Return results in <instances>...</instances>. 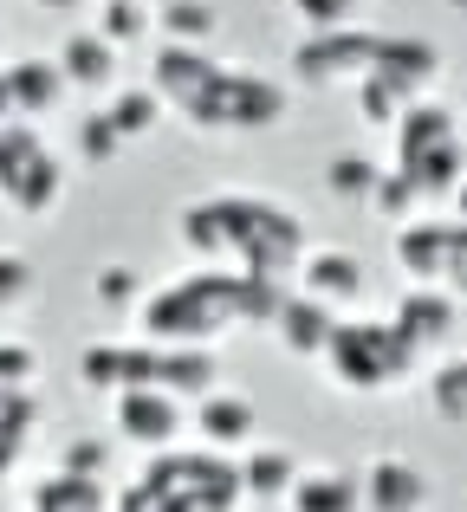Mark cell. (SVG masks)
<instances>
[{"label": "cell", "mask_w": 467, "mask_h": 512, "mask_svg": "<svg viewBox=\"0 0 467 512\" xmlns=\"http://www.w3.org/2000/svg\"><path fill=\"white\" fill-rule=\"evenodd\" d=\"M182 240L208 260H234L266 279H292L305 260V221L253 195H215L182 208Z\"/></svg>", "instance_id": "obj_1"}, {"label": "cell", "mask_w": 467, "mask_h": 512, "mask_svg": "<svg viewBox=\"0 0 467 512\" xmlns=\"http://www.w3.org/2000/svg\"><path fill=\"white\" fill-rule=\"evenodd\" d=\"M240 493V467L221 461V448L208 454H169L117 500V512H234Z\"/></svg>", "instance_id": "obj_2"}, {"label": "cell", "mask_w": 467, "mask_h": 512, "mask_svg": "<svg viewBox=\"0 0 467 512\" xmlns=\"http://www.w3.org/2000/svg\"><path fill=\"white\" fill-rule=\"evenodd\" d=\"M325 363H331V383H344V389H396L422 363V344L396 318L390 325H370V318L344 325L338 318V331L325 344Z\"/></svg>", "instance_id": "obj_3"}, {"label": "cell", "mask_w": 467, "mask_h": 512, "mask_svg": "<svg viewBox=\"0 0 467 512\" xmlns=\"http://www.w3.org/2000/svg\"><path fill=\"white\" fill-rule=\"evenodd\" d=\"M0 195H7V208H20V214H52L59 195H65L59 156L39 143V130L26 124V117L0 124Z\"/></svg>", "instance_id": "obj_4"}, {"label": "cell", "mask_w": 467, "mask_h": 512, "mask_svg": "<svg viewBox=\"0 0 467 512\" xmlns=\"http://www.w3.org/2000/svg\"><path fill=\"white\" fill-rule=\"evenodd\" d=\"M279 117H286V91L266 72H228V65H221L215 85L189 104L195 130H273Z\"/></svg>", "instance_id": "obj_5"}, {"label": "cell", "mask_w": 467, "mask_h": 512, "mask_svg": "<svg viewBox=\"0 0 467 512\" xmlns=\"http://www.w3.org/2000/svg\"><path fill=\"white\" fill-rule=\"evenodd\" d=\"M377 65V33L364 26H325V33H305L292 52V72L312 78V85H357V78Z\"/></svg>", "instance_id": "obj_6"}, {"label": "cell", "mask_w": 467, "mask_h": 512, "mask_svg": "<svg viewBox=\"0 0 467 512\" xmlns=\"http://www.w3.org/2000/svg\"><path fill=\"white\" fill-rule=\"evenodd\" d=\"M117 435L137 441V448L163 454L182 441V402L176 389L163 383H137V389H117Z\"/></svg>", "instance_id": "obj_7"}, {"label": "cell", "mask_w": 467, "mask_h": 512, "mask_svg": "<svg viewBox=\"0 0 467 512\" xmlns=\"http://www.w3.org/2000/svg\"><path fill=\"white\" fill-rule=\"evenodd\" d=\"M221 65L208 59V46H182V39H163V52L150 59V85L163 104H176V111H189L195 98H202L208 85H215Z\"/></svg>", "instance_id": "obj_8"}, {"label": "cell", "mask_w": 467, "mask_h": 512, "mask_svg": "<svg viewBox=\"0 0 467 512\" xmlns=\"http://www.w3.org/2000/svg\"><path fill=\"white\" fill-rule=\"evenodd\" d=\"M331 331H338V305L312 299V292H305V286L279 299V312H273V338L286 344L292 357H325Z\"/></svg>", "instance_id": "obj_9"}, {"label": "cell", "mask_w": 467, "mask_h": 512, "mask_svg": "<svg viewBox=\"0 0 467 512\" xmlns=\"http://www.w3.org/2000/svg\"><path fill=\"white\" fill-rule=\"evenodd\" d=\"M195 435L208 441V448H247L253 435H260V409H253L240 389H208L202 402H195Z\"/></svg>", "instance_id": "obj_10"}, {"label": "cell", "mask_w": 467, "mask_h": 512, "mask_svg": "<svg viewBox=\"0 0 467 512\" xmlns=\"http://www.w3.org/2000/svg\"><path fill=\"white\" fill-rule=\"evenodd\" d=\"M429 474H422L416 461H377L364 474V512H429Z\"/></svg>", "instance_id": "obj_11"}, {"label": "cell", "mask_w": 467, "mask_h": 512, "mask_svg": "<svg viewBox=\"0 0 467 512\" xmlns=\"http://www.w3.org/2000/svg\"><path fill=\"white\" fill-rule=\"evenodd\" d=\"M299 286L312 292V299H325V305H357L370 279H364V260H357V253L325 247V253H305L299 260Z\"/></svg>", "instance_id": "obj_12"}, {"label": "cell", "mask_w": 467, "mask_h": 512, "mask_svg": "<svg viewBox=\"0 0 467 512\" xmlns=\"http://www.w3.org/2000/svg\"><path fill=\"white\" fill-rule=\"evenodd\" d=\"M7 91H13V111L26 117V124H39V117H52L65 104V72H59V59H20V65H7Z\"/></svg>", "instance_id": "obj_13"}, {"label": "cell", "mask_w": 467, "mask_h": 512, "mask_svg": "<svg viewBox=\"0 0 467 512\" xmlns=\"http://www.w3.org/2000/svg\"><path fill=\"white\" fill-rule=\"evenodd\" d=\"M156 383L202 402L208 389L221 383V357L208 344H163V350H156Z\"/></svg>", "instance_id": "obj_14"}, {"label": "cell", "mask_w": 467, "mask_h": 512, "mask_svg": "<svg viewBox=\"0 0 467 512\" xmlns=\"http://www.w3.org/2000/svg\"><path fill=\"white\" fill-rule=\"evenodd\" d=\"M292 512H364V480L338 474V467H318V474H299L286 493Z\"/></svg>", "instance_id": "obj_15"}, {"label": "cell", "mask_w": 467, "mask_h": 512, "mask_svg": "<svg viewBox=\"0 0 467 512\" xmlns=\"http://www.w3.org/2000/svg\"><path fill=\"white\" fill-rule=\"evenodd\" d=\"M448 137H455V111H448V104L416 98L403 117H396V169H409L416 156H429L435 143H448Z\"/></svg>", "instance_id": "obj_16"}, {"label": "cell", "mask_w": 467, "mask_h": 512, "mask_svg": "<svg viewBox=\"0 0 467 512\" xmlns=\"http://www.w3.org/2000/svg\"><path fill=\"white\" fill-rule=\"evenodd\" d=\"M59 72H65V85H78V91H98V85H111L117 78V46L91 26V33H72L59 46Z\"/></svg>", "instance_id": "obj_17"}, {"label": "cell", "mask_w": 467, "mask_h": 512, "mask_svg": "<svg viewBox=\"0 0 467 512\" xmlns=\"http://www.w3.org/2000/svg\"><path fill=\"white\" fill-rule=\"evenodd\" d=\"M396 325L429 350V344H448V338H455L461 312H455V299H442V286H422V292H409V299L396 305Z\"/></svg>", "instance_id": "obj_18"}, {"label": "cell", "mask_w": 467, "mask_h": 512, "mask_svg": "<svg viewBox=\"0 0 467 512\" xmlns=\"http://www.w3.org/2000/svg\"><path fill=\"white\" fill-rule=\"evenodd\" d=\"M377 72L403 78V85L429 91L435 72H442V52L429 46V39H377Z\"/></svg>", "instance_id": "obj_19"}, {"label": "cell", "mask_w": 467, "mask_h": 512, "mask_svg": "<svg viewBox=\"0 0 467 512\" xmlns=\"http://www.w3.org/2000/svg\"><path fill=\"white\" fill-rule=\"evenodd\" d=\"M292 480H299V461H292L286 448H253L247 461H240V493H247V500H286Z\"/></svg>", "instance_id": "obj_20"}, {"label": "cell", "mask_w": 467, "mask_h": 512, "mask_svg": "<svg viewBox=\"0 0 467 512\" xmlns=\"http://www.w3.org/2000/svg\"><path fill=\"white\" fill-rule=\"evenodd\" d=\"M396 260H403L416 279H442L448 227H442V221H403V234H396Z\"/></svg>", "instance_id": "obj_21"}, {"label": "cell", "mask_w": 467, "mask_h": 512, "mask_svg": "<svg viewBox=\"0 0 467 512\" xmlns=\"http://www.w3.org/2000/svg\"><path fill=\"white\" fill-rule=\"evenodd\" d=\"M26 512H104V480H78V474H52L33 487V500H26Z\"/></svg>", "instance_id": "obj_22"}, {"label": "cell", "mask_w": 467, "mask_h": 512, "mask_svg": "<svg viewBox=\"0 0 467 512\" xmlns=\"http://www.w3.org/2000/svg\"><path fill=\"white\" fill-rule=\"evenodd\" d=\"M416 98H422L416 85H403V78L377 72V65H370V72L357 78V104H364V117H370V124H383V130H390V124H396V117H403Z\"/></svg>", "instance_id": "obj_23"}, {"label": "cell", "mask_w": 467, "mask_h": 512, "mask_svg": "<svg viewBox=\"0 0 467 512\" xmlns=\"http://www.w3.org/2000/svg\"><path fill=\"white\" fill-rule=\"evenodd\" d=\"M403 175H416V188L422 195H455V182L467 175V150H461V137H448V143H435L429 156H416V163H409Z\"/></svg>", "instance_id": "obj_24"}, {"label": "cell", "mask_w": 467, "mask_h": 512, "mask_svg": "<svg viewBox=\"0 0 467 512\" xmlns=\"http://www.w3.org/2000/svg\"><path fill=\"white\" fill-rule=\"evenodd\" d=\"M156 26H163V39L208 46V39H215V7H208V0H163V7H156Z\"/></svg>", "instance_id": "obj_25"}, {"label": "cell", "mask_w": 467, "mask_h": 512, "mask_svg": "<svg viewBox=\"0 0 467 512\" xmlns=\"http://www.w3.org/2000/svg\"><path fill=\"white\" fill-rule=\"evenodd\" d=\"M422 188H416V175H403V169H383L377 175V188H370V208L383 214L390 227H403V221H416V208H422Z\"/></svg>", "instance_id": "obj_26"}, {"label": "cell", "mask_w": 467, "mask_h": 512, "mask_svg": "<svg viewBox=\"0 0 467 512\" xmlns=\"http://www.w3.org/2000/svg\"><path fill=\"white\" fill-rule=\"evenodd\" d=\"M150 26H156V7H150V0H104V13H98V33L111 39L117 52L137 46Z\"/></svg>", "instance_id": "obj_27"}, {"label": "cell", "mask_w": 467, "mask_h": 512, "mask_svg": "<svg viewBox=\"0 0 467 512\" xmlns=\"http://www.w3.org/2000/svg\"><path fill=\"white\" fill-rule=\"evenodd\" d=\"M104 117H111V124L124 130V143H137V137H150V130H156V117H163V98H156V85L117 91V104H111Z\"/></svg>", "instance_id": "obj_28"}, {"label": "cell", "mask_w": 467, "mask_h": 512, "mask_svg": "<svg viewBox=\"0 0 467 512\" xmlns=\"http://www.w3.org/2000/svg\"><path fill=\"white\" fill-rule=\"evenodd\" d=\"M124 156V130L111 117H78V163L85 169H111Z\"/></svg>", "instance_id": "obj_29"}, {"label": "cell", "mask_w": 467, "mask_h": 512, "mask_svg": "<svg viewBox=\"0 0 467 512\" xmlns=\"http://www.w3.org/2000/svg\"><path fill=\"white\" fill-rule=\"evenodd\" d=\"M377 163H370V156H331L325 163V188L338 201H370V188H377Z\"/></svg>", "instance_id": "obj_30"}, {"label": "cell", "mask_w": 467, "mask_h": 512, "mask_svg": "<svg viewBox=\"0 0 467 512\" xmlns=\"http://www.w3.org/2000/svg\"><path fill=\"white\" fill-rule=\"evenodd\" d=\"M91 292H98L104 312H130V305L143 299V273H137V266H124V260H111V266H98Z\"/></svg>", "instance_id": "obj_31"}, {"label": "cell", "mask_w": 467, "mask_h": 512, "mask_svg": "<svg viewBox=\"0 0 467 512\" xmlns=\"http://www.w3.org/2000/svg\"><path fill=\"white\" fill-rule=\"evenodd\" d=\"M429 402H435V415H442V422H467V357H461V363H442V370H435Z\"/></svg>", "instance_id": "obj_32"}, {"label": "cell", "mask_w": 467, "mask_h": 512, "mask_svg": "<svg viewBox=\"0 0 467 512\" xmlns=\"http://www.w3.org/2000/svg\"><path fill=\"white\" fill-rule=\"evenodd\" d=\"M78 383L85 389H124V344H91L78 357Z\"/></svg>", "instance_id": "obj_33"}, {"label": "cell", "mask_w": 467, "mask_h": 512, "mask_svg": "<svg viewBox=\"0 0 467 512\" xmlns=\"http://www.w3.org/2000/svg\"><path fill=\"white\" fill-rule=\"evenodd\" d=\"M33 260H20V253H0V318L20 312L26 299H33Z\"/></svg>", "instance_id": "obj_34"}, {"label": "cell", "mask_w": 467, "mask_h": 512, "mask_svg": "<svg viewBox=\"0 0 467 512\" xmlns=\"http://www.w3.org/2000/svg\"><path fill=\"white\" fill-rule=\"evenodd\" d=\"M286 7L299 13V20L312 26V33H325V26H351L364 0H286Z\"/></svg>", "instance_id": "obj_35"}, {"label": "cell", "mask_w": 467, "mask_h": 512, "mask_svg": "<svg viewBox=\"0 0 467 512\" xmlns=\"http://www.w3.org/2000/svg\"><path fill=\"white\" fill-rule=\"evenodd\" d=\"M59 467H65V474H78V480H104L111 448H104V441H72V448L59 454Z\"/></svg>", "instance_id": "obj_36"}, {"label": "cell", "mask_w": 467, "mask_h": 512, "mask_svg": "<svg viewBox=\"0 0 467 512\" xmlns=\"http://www.w3.org/2000/svg\"><path fill=\"white\" fill-rule=\"evenodd\" d=\"M442 279L455 292H467V221L455 214V221H448V260H442ZM442 279H435V286H442Z\"/></svg>", "instance_id": "obj_37"}, {"label": "cell", "mask_w": 467, "mask_h": 512, "mask_svg": "<svg viewBox=\"0 0 467 512\" xmlns=\"http://www.w3.org/2000/svg\"><path fill=\"white\" fill-rule=\"evenodd\" d=\"M13 117H20V111H13V91H7V72H0V124H13Z\"/></svg>", "instance_id": "obj_38"}, {"label": "cell", "mask_w": 467, "mask_h": 512, "mask_svg": "<svg viewBox=\"0 0 467 512\" xmlns=\"http://www.w3.org/2000/svg\"><path fill=\"white\" fill-rule=\"evenodd\" d=\"M33 7H46V13H78V7H91V0H33Z\"/></svg>", "instance_id": "obj_39"}, {"label": "cell", "mask_w": 467, "mask_h": 512, "mask_svg": "<svg viewBox=\"0 0 467 512\" xmlns=\"http://www.w3.org/2000/svg\"><path fill=\"white\" fill-rule=\"evenodd\" d=\"M455 214H461V221H467V175H461V182H455Z\"/></svg>", "instance_id": "obj_40"}, {"label": "cell", "mask_w": 467, "mask_h": 512, "mask_svg": "<svg viewBox=\"0 0 467 512\" xmlns=\"http://www.w3.org/2000/svg\"><path fill=\"white\" fill-rule=\"evenodd\" d=\"M448 7H455V13H467V0H448Z\"/></svg>", "instance_id": "obj_41"}, {"label": "cell", "mask_w": 467, "mask_h": 512, "mask_svg": "<svg viewBox=\"0 0 467 512\" xmlns=\"http://www.w3.org/2000/svg\"><path fill=\"white\" fill-rule=\"evenodd\" d=\"M150 7H163V0H150Z\"/></svg>", "instance_id": "obj_42"}]
</instances>
